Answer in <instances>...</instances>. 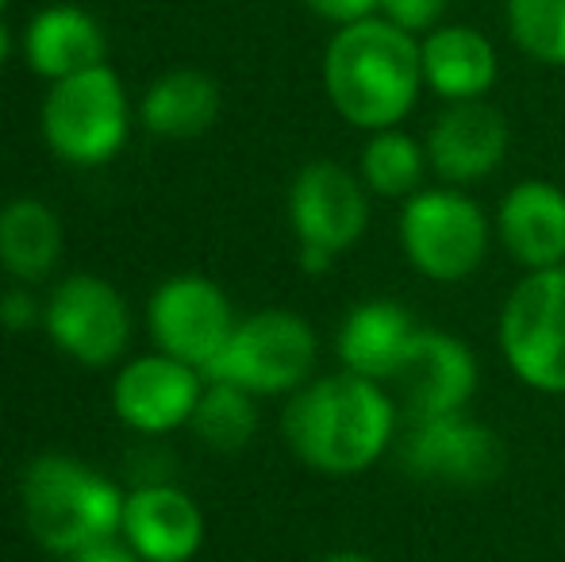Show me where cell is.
Segmentation results:
<instances>
[{
    "label": "cell",
    "instance_id": "5bb4252c",
    "mask_svg": "<svg viewBox=\"0 0 565 562\" xmlns=\"http://www.w3.org/2000/svg\"><path fill=\"white\" fill-rule=\"evenodd\" d=\"M127 543L147 562H189L201 551L204 520L193 497L173 486H142L124 505Z\"/></svg>",
    "mask_w": 565,
    "mask_h": 562
},
{
    "label": "cell",
    "instance_id": "6da1fadb",
    "mask_svg": "<svg viewBox=\"0 0 565 562\" xmlns=\"http://www.w3.org/2000/svg\"><path fill=\"white\" fill-rule=\"evenodd\" d=\"M331 105L358 128L385 131L408 116L424 82V54L412 31L388 20L347 23L323 59Z\"/></svg>",
    "mask_w": 565,
    "mask_h": 562
},
{
    "label": "cell",
    "instance_id": "5b68a950",
    "mask_svg": "<svg viewBox=\"0 0 565 562\" xmlns=\"http://www.w3.org/2000/svg\"><path fill=\"white\" fill-rule=\"evenodd\" d=\"M316 362V336L292 312H258L235 324L220 359L204 370L209 382L243 385L246 393L297 390Z\"/></svg>",
    "mask_w": 565,
    "mask_h": 562
},
{
    "label": "cell",
    "instance_id": "7402d4cb",
    "mask_svg": "<svg viewBox=\"0 0 565 562\" xmlns=\"http://www.w3.org/2000/svg\"><path fill=\"white\" fill-rule=\"evenodd\" d=\"M189 424L212 450H243L258 427V416H254V401L243 385L209 382Z\"/></svg>",
    "mask_w": 565,
    "mask_h": 562
},
{
    "label": "cell",
    "instance_id": "484cf974",
    "mask_svg": "<svg viewBox=\"0 0 565 562\" xmlns=\"http://www.w3.org/2000/svg\"><path fill=\"white\" fill-rule=\"evenodd\" d=\"M0 320H4V328H12V331L31 328V324L39 320V308H35V300H31V293L8 289L4 297H0Z\"/></svg>",
    "mask_w": 565,
    "mask_h": 562
},
{
    "label": "cell",
    "instance_id": "d6986e66",
    "mask_svg": "<svg viewBox=\"0 0 565 562\" xmlns=\"http://www.w3.org/2000/svg\"><path fill=\"white\" fill-rule=\"evenodd\" d=\"M412 316L393 300H370L354 308L339 331V354L350 367V374H362L370 382L393 378L404 347L412 339Z\"/></svg>",
    "mask_w": 565,
    "mask_h": 562
},
{
    "label": "cell",
    "instance_id": "cb8c5ba5",
    "mask_svg": "<svg viewBox=\"0 0 565 562\" xmlns=\"http://www.w3.org/2000/svg\"><path fill=\"white\" fill-rule=\"evenodd\" d=\"M508 23L531 59L565 66V0H508Z\"/></svg>",
    "mask_w": 565,
    "mask_h": 562
},
{
    "label": "cell",
    "instance_id": "30bf717a",
    "mask_svg": "<svg viewBox=\"0 0 565 562\" xmlns=\"http://www.w3.org/2000/svg\"><path fill=\"white\" fill-rule=\"evenodd\" d=\"M393 382L404 397L412 424L458 416L466 409L469 393L477 385L473 354L443 331H412L401 362L393 370Z\"/></svg>",
    "mask_w": 565,
    "mask_h": 562
},
{
    "label": "cell",
    "instance_id": "ba28073f",
    "mask_svg": "<svg viewBox=\"0 0 565 562\" xmlns=\"http://www.w3.org/2000/svg\"><path fill=\"white\" fill-rule=\"evenodd\" d=\"M150 331L170 359L189 362L193 370H209L235 331L227 297L209 278H173L150 300Z\"/></svg>",
    "mask_w": 565,
    "mask_h": 562
},
{
    "label": "cell",
    "instance_id": "3957f363",
    "mask_svg": "<svg viewBox=\"0 0 565 562\" xmlns=\"http://www.w3.org/2000/svg\"><path fill=\"white\" fill-rule=\"evenodd\" d=\"M124 505L113 481L77 458L43 455L23 474V520L31 536L54 555H74L124 528Z\"/></svg>",
    "mask_w": 565,
    "mask_h": 562
},
{
    "label": "cell",
    "instance_id": "ac0fdd59",
    "mask_svg": "<svg viewBox=\"0 0 565 562\" xmlns=\"http://www.w3.org/2000/svg\"><path fill=\"white\" fill-rule=\"evenodd\" d=\"M424 82L447 100H477L497 82V51L473 28H443L419 46Z\"/></svg>",
    "mask_w": 565,
    "mask_h": 562
},
{
    "label": "cell",
    "instance_id": "8992f818",
    "mask_svg": "<svg viewBox=\"0 0 565 562\" xmlns=\"http://www.w3.org/2000/svg\"><path fill=\"white\" fill-rule=\"evenodd\" d=\"M512 370L543 393H565V271L546 266L515 285L500 320Z\"/></svg>",
    "mask_w": 565,
    "mask_h": 562
},
{
    "label": "cell",
    "instance_id": "f546056e",
    "mask_svg": "<svg viewBox=\"0 0 565 562\" xmlns=\"http://www.w3.org/2000/svg\"><path fill=\"white\" fill-rule=\"evenodd\" d=\"M323 562H373V559H365V555H331V559H323Z\"/></svg>",
    "mask_w": 565,
    "mask_h": 562
},
{
    "label": "cell",
    "instance_id": "4dcf8cb0",
    "mask_svg": "<svg viewBox=\"0 0 565 562\" xmlns=\"http://www.w3.org/2000/svg\"><path fill=\"white\" fill-rule=\"evenodd\" d=\"M4 4H8V0H0V12H4Z\"/></svg>",
    "mask_w": 565,
    "mask_h": 562
},
{
    "label": "cell",
    "instance_id": "d4e9b609",
    "mask_svg": "<svg viewBox=\"0 0 565 562\" xmlns=\"http://www.w3.org/2000/svg\"><path fill=\"white\" fill-rule=\"evenodd\" d=\"M377 8L385 12L388 23H396V28L424 31V28H431V23L439 20L443 8H447V0H381Z\"/></svg>",
    "mask_w": 565,
    "mask_h": 562
},
{
    "label": "cell",
    "instance_id": "83f0119b",
    "mask_svg": "<svg viewBox=\"0 0 565 562\" xmlns=\"http://www.w3.org/2000/svg\"><path fill=\"white\" fill-rule=\"evenodd\" d=\"M70 562H139V551L135 548L127 551L124 543H116L113 536H108V540H97V543H89V548L74 551Z\"/></svg>",
    "mask_w": 565,
    "mask_h": 562
},
{
    "label": "cell",
    "instance_id": "52a82bcc",
    "mask_svg": "<svg viewBox=\"0 0 565 562\" xmlns=\"http://www.w3.org/2000/svg\"><path fill=\"white\" fill-rule=\"evenodd\" d=\"M401 240L412 266L435 282L473 274L489 247V227L461 193H419L401 216Z\"/></svg>",
    "mask_w": 565,
    "mask_h": 562
},
{
    "label": "cell",
    "instance_id": "44dd1931",
    "mask_svg": "<svg viewBox=\"0 0 565 562\" xmlns=\"http://www.w3.org/2000/svg\"><path fill=\"white\" fill-rule=\"evenodd\" d=\"M62 251L58 216L43 201H20L0 209V266L20 282H39L54 271Z\"/></svg>",
    "mask_w": 565,
    "mask_h": 562
},
{
    "label": "cell",
    "instance_id": "4316f807",
    "mask_svg": "<svg viewBox=\"0 0 565 562\" xmlns=\"http://www.w3.org/2000/svg\"><path fill=\"white\" fill-rule=\"evenodd\" d=\"M377 4H381V0H308V8H312V12H320L323 20H335V23L370 20V12Z\"/></svg>",
    "mask_w": 565,
    "mask_h": 562
},
{
    "label": "cell",
    "instance_id": "9a60e30c",
    "mask_svg": "<svg viewBox=\"0 0 565 562\" xmlns=\"http://www.w3.org/2000/svg\"><path fill=\"white\" fill-rule=\"evenodd\" d=\"M508 150V124L481 100H458L439 116L427 139V158L450 181H477L497 170Z\"/></svg>",
    "mask_w": 565,
    "mask_h": 562
},
{
    "label": "cell",
    "instance_id": "8fae6325",
    "mask_svg": "<svg viewBox=\"0 0 565 562\" xmlns=\"http://www.w3.org/2000/svg\"><path fill=\"white\" fill-rule=\"evenodd\" d=\"M401 458L416 478L443 486H489L504 470V443L484 424L439 416V421L412 424Z\"/></svg>",
    "mask_w": 565,
    "mask_h": 562
},
{
    "label": "cell",
    "instance_id": "9c48e42d",
    "mask_svg": "<svg viewBox=\"0 0 565 562\" xmlns=\"http://www.w3.org/2000/svg\"><path fill=\"white\" fill-rule=\"evenodd\" d=\"M51 339L85 367H108L124 354L131 336V316L124 297L105 278L77 274L54 289L43 312Z\"/></svg>",
    "mask_w": 565,
    "mask_h": 562
},
{
    "label": "cell",
    "instance_id": "e0dca14e",
    "mask_svg": "<svg viewBox=\"0 0 565 562\" xmlns=\"http://www.w3.org/2000/svg\"><path fill=\"white\" fill-rule=\"evenodd\" d=\"M28 62L35 66V74L62 82L82 70L105 66V35L82 8H46L28 28Z\"/></svg>",
    "mask_w": 565,
    "mask_h": 562
},
{
    "label": "cell",
    "instance_id": "277c9868",
    "mask_svg": "<svg viewBox=\"0 0 565 562\" xmlns=\"http://www.w3.org/2000/svg\"><path fill=\"white\" fill-rule=\"evenodd\" d=\"M43 136L58 158L74 166H100L127 139V97L108 66L82 70L54 82L43 100Z\"/></svg>",
    "mask_w": 565,
    "mask_h": 562
},
{
    "label": "cell",
    "instance_id": "f1b7e54d",
    "mask_svg": "<svg viewBox=\"0 0 565 562\" xmlns=\"http://www.w3.org/2000/svg\"><path fill=\"white\" fill-rule=\"evenodd\" d=\"M8 51H12V39H8V28L0 23V66L8 62Z\"/></svg>",
    "mask_w": 565,
    "mask_h": 562
},
{
    "label": "cell",
    "instance_id": "603a6c76",
    "mask_svg": "<svg viewBox=\"0 0 565 562\" xmlns=\"http://www.w3.org/2000/svg\"><path fill=\"white\" fill-rule=\"evenodd\" d=\"M362 173L370 181L373 193L381 197H404L416 189L419 173H424V150L416 147L401 131H377L362 155Z\"/></svg>",
    "mask_w": 565,
    "mask_h": 562
},
{
    "label": "cell",
    "instance_id": "ffe728a7",
    "mask_svg": "<svg viewBox=\"0 0 565 562\" xmlns=\"http://www.w3.org/2000/svg\"><path fill=\"white\" fill-rule=\"evenodd\" d=\"M220 89L201 70H173L150 85L142 124L162 139H196L216 124Z\"/></svg>",
    "mask_w": 565,
    "mask_h": 562
},
{
    "label": "cell",
    "instance_id": "7a4b0ae2",
    "mask_svg": "<svg viewBox=\"0 0 565 562\" xmlns=\"http://www.w3.org/2000/svg\"><path fill=\"white\" fill-rule=\"evenodd\" d=\"M393 401L362 374L312 382L285 409V439L323 474H358L393 435Z\"/></svg>",
    "mask_w": 565,
    "mask_h": 562
},
{
    "label": "cell",
    "instance_id": "4fadbf2b",
    "mask_svg": "<svg viewBox=\"0 0 565 562\" xmlns=\"http://www.w3.org/2000/svg\"><path fill=\"white\" fill-rule=\"evenodd\" d=\"M201 393V378L189 362L170 359V354H147L119 370L113 405L127 427L162 435L193 416Z\"/></svg>",
    "mask_w": 565,
    "mask_h": 562
},
{
    "label": "cell",
    "instance_id": "7c38bea8",
    "mask_svg": "<svg viewBox=\"0 0 565 562\" xmlns=\"http://www.w3.org/2000/svg\"><path fill=\"white\" fill-rule=\"evenodd\" d=\"M292 227L300 235V251H320L335 258L365 227V197L358 181L335 162H312L292 181L289 197Z\"/></svg>",
    "mask_w": 565,
    "mask_h": 562
},
{
    "label": "cell",
    "instance_id": "2e32d148",
    "mask_svg": "<svg viewBox=\"0 0 565 562\" xmlns=\"http://www.w3.org/2000/svg\"><path fill=\"white\" fill-rule=\"evenodd\" d=\"M500 235L508 251L531 271H546L565 258V197L546 181H523L500 209Z\"/></svg>",
    "mask_w": 565,
    "mask_h": 562
}]
</instances>
